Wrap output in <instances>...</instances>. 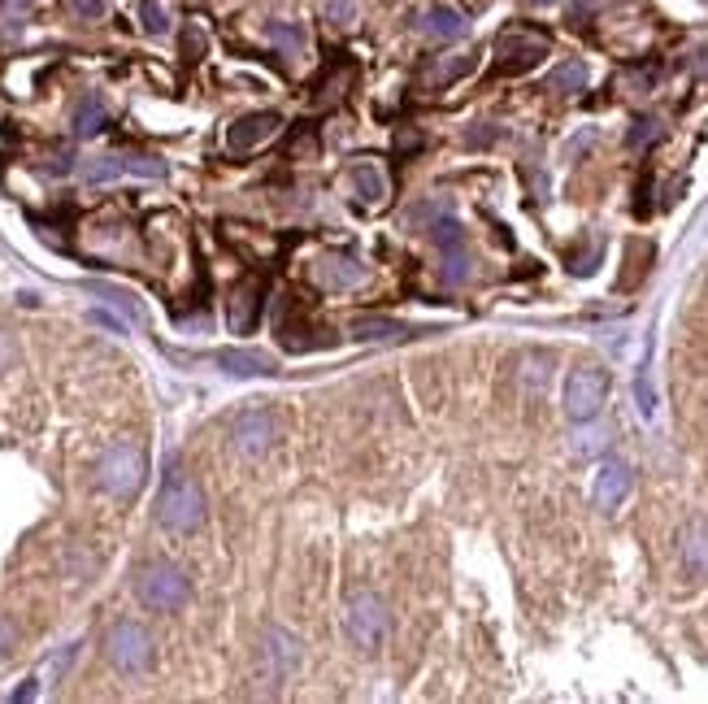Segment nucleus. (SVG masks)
Wrapping results in <instances>:
<instances>
[{
  "label": "nucleus",
  "mask_w": 708,
  "mask_h": 704,
  "mask_svg": "<svg viewBox=\"0 0 708 704\" xmlns=\"http://www.w3.org/2000/svg\"><path fill=\"white\" fill-rule=\"evenodd\" d=\"M152 518L165 526V531H196L205 526V492L201 483L179 466V457H170L165 466V479H161V492H157V504H152Z\"/></svg>",
  "instance_id": "f257e3e1"
},
{
  "label": "nucleus",
  "mask_w": 708,
  "mask_h": 704,
  "mask_svg": "<svg viewBox=\"0 0 708 704\" xmlns=\"http://www.w3.org/2000/svg\"><path fill=\"white\" fill-rule=\"evenodd\" d=\"M143 479H148V457H143L140 444H131V439L114 444L96 461V483H100V492H109L114 500H136Z\"/></svg>",
  "instance_id": "f03ea898"
},
{
  "label": "nucleus",
  "mask_w": 708,
  "mask_h": 704,
  "mask_svg": "<svg viewBox=\"0 0 708 704\" xmlns=\"http://www.w3.org/2000/svg\"><path fill=\"white\" fill-rule=\"evenodd\" d=\"M136 596L157 614H179L192 600V578L170 562H143L136 569Z\"/></svg>",
  "instance_id": "7ed1b4c3"
},
{
  "label": "nucleus",
  "mask_w": 708,
  "mask_h": 704,
  "mask_svg": "<svg viewBox=\"0 0 708 704\" xmlns=\"http://www.w3.org/2000/svg\"><path fill=\"white\" fill-rule=\"evenodd\" d=\"M105 657L118 674H148L157 661V643L140 622H114L105 634Z\"/></svg>",
  "instance_id": "20e7f679"
},
{
  "label": "nucleus",
  "mask_w": 708,
  "mask_h": 704,
  "mask_svg": "<svg viewBox=\"0 0 708 704\" xmlns=\"http://www.w3.org/2000/svg\"><path fill=\"white\" fill-rule=\"evenodd\" d=\"M387 627H391L387 605H383L374 591L348 596V605H344V631H348V639H353L361 652H378L383 639H387Z\"/></svg>",
  "instance_id": "39448f33"
},
{
  "label": "nucleus",
  "mask_w": 708,
  "mask_h": 704,
  "mask_svg": "<svg viewBox=\"0 0 708 704\" xmlns=\"http://www.w3.org/2000/svg\"><path fill=\"white\" fill-rule=\"evenodd\" d=\"M609 401V374L600 365H578L566 378V418L569 423H596Z\"/></svg>",
  "instance_id": "423d86ee"
},
{
  "label": "nucleus",
  "mask_w": 708,
  "mask_h": 704,
  "mask_svg": "<svg viewBox=\"0 0 708 704\" xmlns=\"http://www.w3.org/2000/svg\"><path fill=\"white\" fill-rule=\"evenodd\" d=\"M548 57V35L535 26H508L496 40V74H526Z\"/></svg>",
  "instance_id": "0eeeda50"
},
{
  "label": "nucleus",
  "mask_w": 708,
  "mask_h": 704,
  "mask_svg": "<svg viewBox=\"0 0 708 704\" xmlns=\"http://www.w3.org/2000/svg\"><path fill=\"white\" fill-rule=\"evenodd\" d=\"M275 439H279V418L270 409H261V405L239 409L230 418V448L239 457H266L275 448Z\"/></svg>",
  "instance_id": "6e6552de"
},
{
  "label": "nucleus",
  "mask_w": 708,
  "mask_h": 704,
  "mask_svg": "<svg viewBox=\"0 0 708 704\" xmlns=\"http://www.w3.org/2000/svg\"><path fill=\"white\" fill-rule=\"evenodd\" d=\"M300 661H304V643L287 631V627H266V634H261V665H266V679L283 683V679H291V674L300 670Z\"/></svg>",
  "instance_id": "1a4fd4ad"
},
{
  "label": "nucleus",
  "mask_w": 708,
  "mask_h": 704,
  "mask_svg": "<svg viewBox=\"0 0 708 704\" xmlns=\"http://www.w3.org/2000/svg\"><path fill=\"white\" fill-rule=\"evenodd\" d=\"M313 279L322 282L326 291H356V287H365L369 279V266L356 257V253H322L318 262H313Z\"/></svg>",
  "instance_id": "9d476101"
},
{
  "label": "nucleus",
  "mask_w": 708,
  "mask_h": 704,
  "mask_svg": "<svg viewBox=\"0 0 708 704\" xmlns=\"http://www.w3.org/2000/svg\"><path fill=\"white\" fill-rule=\"evenodd\" d=\"M279 127H283V118H279L275 109L244 114V118H239V122H230V131H226V152L244 157V152H253V148H261V143L275 140V136H279Z\"/></svg>",
  "instance_id": "9b49d317"
},
{
  "label": "nucleus",
  "mask_w": 708,
  "mask_h": 704,
  "mask_svg": "<svg viewBox=\"0 0 708 704\" xmlns=\"http://www.w3.org/2000/svg\"><path fill=\"white\" fill-rule=\"evenodd\" d=\"M261 305H266V282L261 279H244L235 291H230V300H226V327H230V335H248L253 327H257V318H261Z\"/></svg>",
  "instance_id": "f8f14e48"
},
{
  "label": "nucleus",
  "mask_w": 708,
  "mask_h": 704,
  "mask_svg": "<svg viewBox=\"0 0 708 704\" xmlns=\"http://www.w3.org/2000/svg\"><path fill=\"white\" fill-rule=\"evenodd\" d=\"M635 488V470L622 461V457H609L604 466H600V474H596V488H591V500H596V509H604V513H613L626 495Z\"/></svg>",
  "instance_id": "ddd939ff"
},
{
  "label": "nucleus",
  "mask_w": 708,
  "mask_h": 704,
  "mask_svg": "<svg viewBox=\"0 0 708 704\" xmlns=\"http://www.w3.org/2000/svg\"><path fill=\"white\" fill-rule=\"evenodd\" d=\"M213 361H217V370L230 374V378H266V374H275V361H270L266 352H253V349H222Z\"/></svg>",
  "instance_id": "4468645a"
},
{
  "label": "nucleus",
  "mask_w": 708,
  "mask_h": 704,
  "mask_svg": "<svg viewBox=\"0 0 708 704\" xmlns=\"http://www.w3.org/2000/svg\"><path fill=\"white\" fill-rule=\"evenodd\" d=\"M422 35H430V40H461L465 31H470V22H465V13L461 9H452V4H430L422 13Z\"/></svg>",
  "instance_id": "2eb2a0df"
},
{
  "label": "nucleus",
  "mask_w": 708,
  "mask_h": 704,
  "mask_svg": "<svg viewBox=\"0 0 708 704\" xmlns=\"http://www.w3.org/2000/svg\"><path fill=\"white\" fill-rule=\"evenodd\" d=\"M683 565H687L691 578H708V522L705 518L687 522V531H683Z\"/></svg>",
  "instance_id": "dca6fc26"
},
{
  "label": "nucleus",
  "mask_w": 708,
  "mask_h": 704,
  "mask_svg": "<svg viewBox=\"0 0 708 704\" xmlns=\"http://www.w3.org/2000/svg\"><path fill=\"white\" fill-rule=\"evenodd\" d=\"M353 331L356 340H369V344H387V340H405V335H414L405 322H396V318H378V313H361L353 318Z\"/></svg>",
  "instance_id": "f3484780"
},
{
  "label": "nucleus",
  "mask_w": 708,
  "mask_h": 704,
  "mask_svg": "<svg viewBox=\"0 0 708 704\" xmlns=\"http://www.w3.org/2000/svg\"><path fill=\"white\" fill-rule=\"evenodd\" d=\"M348 179H353V192L361 205H383L387 201V179H383V170L374 161H356L348 170Z\"/></svg>",
  "instance_id": "a211bd4d"
},
{
  "label": "nucleus",
  "mask_w": 708,
  "mask_h": 704,
  "mask_svg": "<svg viewBox=\"0 0 708 704\" xmlns=\"http://www.w3.org/2000/svg\"><path fill=\"white\" fill-rule=\"evenodd\" d=\"M105 127H109L105 100H96V96H83V100H78V109H74V136H78V140H92V136H100Z\"/></svg>",
  "instance_id": "6ab92c4d"
},
{
  "label": "nucleus",
  "mask_w": 708,
  "mask_h": 704,
  "mask_svg": "<svg viewBox=\"0 0 708 704\" xmlns=\"http://www.w3.org/2000/svg\"><path fill=\"white\" fill-rule=\"evenodd\" d=\"M426 235L435 239V248H439V253L465 248V231H461V222H457L452 213H435V217L426 222Z\"/></svg>",
  "instance_id": "aec40b11"
},
{
  "label": "nucleus",
  "mask_w": 708,
  "mask_h": 704,
  "mask_svg": "<svg viewBox=\"0 0 708 704\" xmlns=\"http://www.w3.org/2000/svg\"><path fill=\"white\" fill-rule=\"evenodd\" d=\"M470 71H474V57H470V53H465V57H448V62H430L422 71V87H448V83L465 78Z\"/></svg>",
  "instance_id": "412c9836"
},
{
  "label": "nucleus",
  "mask_w": 708,
  "mask_h": 704,
  "mask_svg": "<svg viewBox=\"0 0 708 704\" xmlns=\"http://www.w3.org/2000/svg\"><path fill=\"white\" fill-rule=\"evenodd\" d=\"M582 87H587V66L582 62H561L557 71L548 74V92L569 96V92H582Z\"/></svg>",
  "instance_id": "4be33fe9"
},
{
  "label": "nucleus",
  "mask_w": 708,
  "mask_h": 704,
  "mask_svg": "<svg viewBox=\"0 0 708 704\" xmlns=\"http://www.w3.org/2000/svg\"><path fill=\"white\" fill-rule=\"evenodd\" d=\"M266 40H270L275 49H283L287 57H296V53L304 49V31H300L296 22H270V26H266Z\"/></svg>",
  "instance_id": "5701e85b"
},
{
  "label": "nucleus",
  "mask_w": 708,
  "mask_h": 704,
  "mask_svg": "<svg viewBox=\"0 0 708 704\" xmlns=\"http://www.w3.org/2000/svg\"><path fill=\"white\" fill-rule=\"evenodd\" d=\"M127 170H122V157H96V161H87L83 166V179L87 183H109V179H122Z\"/></svg>",
  "instance_id": "b1692460"
},
{
  "label": "nucleus",
  "mask_w": 708,
  "mask_h": 704,
  "mask_svg": "<svg viewBox=\"0 0 708 704\" xmlns=\"http://www.w3.org/2000/svg\"><path fill=\"white\" fill-rule=\"evenodd\" d=\"M92 296L109 300V305H114V309H122L127 318H140V305H136V296H131V291H122V287H109V282H92Z\"/></svg>",
  "instance_id": "393cba45"
},
{
  "label": "nucleus",
  "mask_w": 708,
  "mask_h": 704,
  "mask_svg": "<svg viewBox=\"0 0 708 704\" xmlns=\"http://www.w3.org/2000/svg\"><path fill=\"white\" fill-rule=\"evenodd\" d=\"M439 275H443V282H452V287L470 279V257H465V248H452V253H443V270H439Z\"/></svg>",
  "instance_id": "a878e982"
},
{
  "label": "nucleus",
  "mask_w": 708,
  "mask_h": 704,
  "mask_svg": "<svg viewBox=\"0 0 708 704\" xmlns=\"http://www.w3.org/2000/svg\"><path fill=\"white\" fill-rule=\"evenodd\" d=\"M656 140H661V122H656V118H635L626 143H631V148H647V143H656Z\"/></svg>",
  "instance_id": "bb28decb"
},
{
  "label": "nucleus",
  "mask_w": 708,
  "mask_h": 704,
  "mask_svg": "<svg viewBox=\"0 0 708 704\" xmlns=\"http://www.w3.org/2000/svg\"><path fill=\"white\" fill-rule=\"evenodd\" d=\"M140 18H143V31H148V35H161V31L170 26V13H165L157 0H143Z\"/></svg>",
  "instance_id": "cd10ccee"
},
{
  "label": "nucleus",
  "mask_w": 708,
  "mask_h": 704,
  "mask_svg": "<svg viewBox=\"0 0 708 704\" xmlns=\"http://www.w3.org/2000/svg\"><path fill=\"white\" fill-rule=\"evenodd\" d=\"M326 22H331V26H353L356 0H326Z\"/></svg>",
  "instance_id": "c85d7f7f"
},
{
  "label": "nucleus",
  "mask_w": 708,
  "mask_h": 704,
  "mask_svg": "<svg viewBox=\"0 0 708 704\" xmlns=\"http://www.w3.org/2000/svg\"><path fill=\"white\" fill-rule=\"evenodd\" d=\"M183 57H187V62H201V57H205V31H201V26H187V31H183Z\"/></svg>",
  "instance_id": "c756f323"
},
{
  "label": "nucleus",
  "mask_w": 708,
  "mask_h": 704,
  "mask_svg": "<svg viewBox=\"0 0 708 704\" xmlns=\"http://www.w3.org/2000/svg\"><path fill=\"white\" fill-rule=\"evenodd\" d=\"M66 9H71L74 18H83V22H96L105 13V0H66Z\"/></svg>",
  "instance_id": "7c9ffc66"
},
{
  "label": "nucleus",
  "mask_w": 708,
  "mask_h": 704,
  "mask_svg": "<svg viewBox=\"0 0 708 704\" xmlns=\"http://www.w3.org/2000/svg\"><path fill=\"white\" fill-rule=\"evenodd\" d=\"M635 396H639V414H643V418H652V414H656V396H652L647 374H639L635 378Z\"/></svg>",
  "instance_id": "2f4dec72"
},
{
  "label": "nucleus",
  "mask_w": 708,
  "mask_h": 704,
  "mask_svg": "<svg viewBox=\"0 0 708 704\" xmlns=\"http://www.w3.org/2000/svg\"><path fill=\"white\" fill-rule=\"evenodd\" d=\"M13 648H18V627L9 618H0V661H9Z\"/></svg>",
  "instance_id": "473e14b6"
},
{
  "label": "nucleus",
  "mask_w": 708,
  "mask_h": 704,
  "mask_svg": "<svg viewBox=\"0 0 708 704\" xmlns=\"http://www.w3.org/2000/svg\"><path fill=\"white\" fill-rule=\"evenodd\" d=\"M13 361H18V344H13V340H9L4 331H0V374H4V370H9Z\"/></svg>",
  "instance_id": "72a5a7b5"
},
{
  "label": "nucleus",
  "mask_w": 708,
  "mask_h": 704,
  "mask_svg": "<svg viewBox=\"0 0 708 704\" xmlns=\"http://www.w3.org/2000/svg\"><path fill=\"white\" fill-rule=\"evenodd\" d=\"M396 148H400V152H418V148H422V136H418V131H400V136H396Z\"/></svg>",
  "instance_id": "f704fd0d"
},
{
  "label": "nucleus",
  "mask_w": 708,
  "mask_h": 704,
  "mask_svg": "<svg viewBox=\"0 0 708 704\" xmlns=\"http://www.w3.org/2000/svg\"><path fill=\"white\" fill-rule=\"evenodd\" d=\"M92 322H100V327H109V331H118V335L127 331V322H118V318H109V313H100V309L92 313Z\"/></svg>",
  "instance_id": "c9c22d12"
},
{
  "label": "nucleus",
  "mask_w": 708,
  "mask_h": 704,
  "mask_svg": "<svg viewBox=\"0 0 708 704\" xmlns=\"http://www.w3.org/2000/svg\"><path fill=\"white\" fill-rule=\"evenodd\" d=\"M35 692H40V687H35V679H26V683L13 692V701H35Z\"/></svg>",
  "instance_id": "e433bc0d"
},
{
  "label": "nucleus",
  "mask_w": 708,
  "mask_h": 704,
  "mask_svg": "<svg viewBox=\"0 0 708 704\" xmlns=\"http://www.w3.org/2000/svg\"><path fill=\"white\" fill-rule=\"evenodd\" d=\"M9 4H13V9H22V4H31V0H9Z\"/></svg>",
  "instance_id": "4c0bfd02"
},
{
  "label": "nucleus",
  "mask_w": 708,
  "mask_h": 704,
  "mask_svg": "<svg viewBox=\"0 0 708 704\" xmlns=\"http://www.w3.org/2000/svg\"><path fill=\"white\" fill-rule=\"evenodd\" d=\"M535 4H553V0H535Z\"/></svg>",
  "instance_id": "58836bf2"
}]
</instances>
